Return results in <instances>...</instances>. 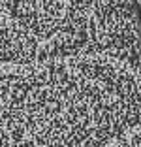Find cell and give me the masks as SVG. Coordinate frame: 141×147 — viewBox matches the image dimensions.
Listing matches in <instances>:
<instances>
[{
    "label": "cell",
    "instance_id": "6da1fadb",
    "mask_svg": "<svg viewBox=\"0 0 141 147\" xmlns=\"http://www.w3.org/2000/svg\"><path fill=\"white\" fill-rule=\"evenodd\" d=\"M0 147H28L19 130L9 123L4 108H0Z\"/></svg>",
    "mask_w": 141,
    "mask_h": 147
}]
</instances>
